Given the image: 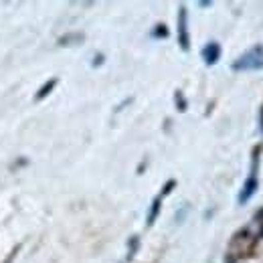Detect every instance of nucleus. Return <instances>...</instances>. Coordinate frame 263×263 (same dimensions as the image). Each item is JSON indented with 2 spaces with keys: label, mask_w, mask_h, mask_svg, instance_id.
Instances as JSON below:
<instances>
[{
  "label": "nucleus",
  "mask_w": 263,
  "mask_h": 263,
  "mask_svg": "<svg viewBox=\"0 0 263 263\" xmlns=\"http://www.w3.org/2000/svg\"><path fill=\"white\" fill-rule=\"evenodd\" d=\"M55 83H57V81H55V79H53V81H49V83H47V85H45V87H43V91H41V93H39V95H37V100H41V97H45V95H47V93H49V91H51V87H53V85H55Z\"/></svg>",
  "instance_id": "obj_5"
},
{
  "label": "nucleus",
  "mask_w": 263,
  "mask_h": 263,
  "mask_svg": "<svg viewBox=\"0 0 263 263\" xmlns=\"http://www.w3.org/2000/svg\"><path fill=\"white\" fill-rule=\"evenodd\" d=\"M257 172H259V152H255V154H253L251 172H249V176H247V180H245V184H243V188H241V192H239V203H241V205H245V203L255 194L257 184H259Z\"/></svg>",
  "instance_id": "obj_2"
},
{
  "label": "nucleus",
  "mask_w": 263,
  "mask_h": 263,
  "mask_svg": "<svg viewBox=\"0 0 263 263\" xmlns=\"http://www.w3.org/2000/svg\"><path fill=\"white\" fill-rule=\"evenodd\" d=\"M219 57H221V47L217 43H209L203 49V59H205L207 65H215L219 61Z\"/></svg>",
  "instance_id": "obj_4"
},
{
  "label": "nucleus",
  "mask_w": 263,
  "mask_h": 263,
  "mask_svg": "<svg viewBox=\"0 0 263 263\" xmlns=\"http://www.w3.org/2000/svg\"><path fill=\"white\" fill-rule=\"evenodd\" d=\"M178 41L182 51H188V32H186V10L180 8L178 12Z\"/></svg>",
  "instance_id": "obj_3"
},
{
  "label": "nucleus",
  "mask_w": 263,
  "mask_h": 263,
  "mask_svg": "<svg viewBox=\"0 0 263 263\" xmlns=\"http://www.w3.org/2000/svg\"><path fill=\"white\" fill-rule=\"evenodd\" d=\"M231 69L233 71H257V69H263V47L257 45V47L249 49L247 53H243L237 61H233Z\"/></svg>",
  "instance_id": "obj_1"
},
{
  "label": "nucleus",
  "mask_w": 263,
  "mask_h": 263,
  "mask_svg": "<svg viewBox=\"0 0 263 263\" xmlns=\"http://www.w3.org/2000/svg\"><path fill=\"white\" fill-rule=\"evenodd\" d=\"M261 128H263V110H261Z\"/></svg>",
  "instance_id": "obj_6"
}]
</instances>
